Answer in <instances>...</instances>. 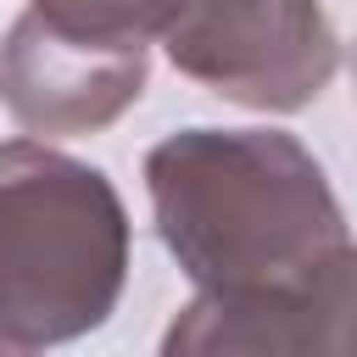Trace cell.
Masks as SVG:
<instances>
[{"label": "cell", "instance_id": "cell-1", "mask_svg": "<svg viewBox=\"0 0 357 357\" xmlns=\"http://www.w3.org/2000/svg\"><path fill=\"white\" fill-rule=\"evenodd\" d=\"M156 234L195 290H268L346 245L324 162L284 128H178L145 151Z\"/></svg>", "mask_w": 357, "mask_h": 357}, {"label": "cell", "instance_id": "cell-2", "mask_svg": "<svg viewBox=\"0 0 357 357\" xmlns=\"http://www.w3.org/2000/svg\"><path fill=\"white\" fill-rule=\"evenodd\" d=\"M128 284L117 184L50 139L0 145V329L50 351L95 335Z\"/></svg>", "mask_w": 357, "mask_h": 357}, {"label": "cell", "instance_id": "cell-3", "mask_svg": "<svg viewBox=\"0 0 357 357\" xmlns=\"http://www.w3.org/2000/svg\"><path fill=\"white\" fill-rule=\"evenodd\" d=\"M28 11L78 39L162 45L184 78L245 112H301L340 67L318 0H28Z\"/></svg>", "mask_w": 357, "mask_h": 357}, {"label": "cell", "instance_id": "cell-4", "mask_svg": "<svg viewBox=\"0 0 357 357\" xmlns=\"http://www.w3.org/2000/svg\"><path fill=\"white\" fill-rule=\"evenodd\" d=\"M156 357H357V245L268 290H195Z\"/></svg>", "mask_w": 357, "mask_h": 357}, {"label": "cell", "instance_id": "cell-5", "mask_svg": "<svg viewBox=\"0 0 357 357\" xmlns=\"http://www.w3.org/2000/svg\"><path fill=\"white\" fill-rule=\"evenodd\" d=\"M151 78V45H106L22 11L0 39V106L45 139L112 128Z\"/></svg>", "mask_w": 357, "mask_h": 357}, {"label": "cell", "instance_id": "cell-6", "mask_svg": "<svg viewBox=\"0 0 357 357\" xmlns=\"http://www.w3.org/2000/svg\"><path fill=\"white\" fill-rule=\"evenodd\" d=\"M0 357H45L39 346H28V340H17V335H6L0 329Z\"/></svg>", "mask_w": 357, "mask_h": 357}, {"label": "cell", "instance_id": "cell-7", "mask_svg": "<svg viewBox=\"0 0 357 357\" xmlns=\"http://www.w3.org/2000/svg\"><path fill=\"white\" fill-rule=\"evenodd\" d=\"M351 84H357V45H351Z\"/></svg>", "mask_w": 357, "mask_h": 357}]
</instances>
